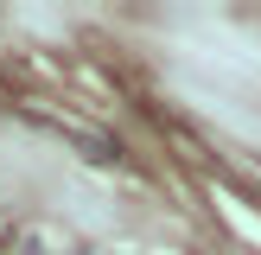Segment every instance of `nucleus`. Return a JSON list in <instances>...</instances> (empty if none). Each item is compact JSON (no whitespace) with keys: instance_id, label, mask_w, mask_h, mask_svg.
Returning a JSON list of instances; mask_svg holds the SVG:
<instances>
[]
</instances>
